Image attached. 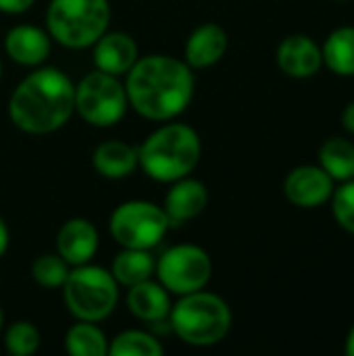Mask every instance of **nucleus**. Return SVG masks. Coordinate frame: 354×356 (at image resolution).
<instances>
[{
	"instance_id": "nucleus-17",
	"label": "nucleus",
	"mask_w": 354,
	"mask_h": 356,
	"mask_svg": "<svg viewBox=\"0 0 354 356\" xmlns=\"http://www.w3.org/2000/svg\"><path fill=\"white\" fill-rule=\"evenodd\" d=\"M227 44V31L219 23H202L188 35L184 60L192 69H209L225 56Z\"/></svg>"
},
{
	"instance_id": "nucleus-13",
	"label": "nucleus",
	"mask_w": 354,
	"mask_h": 356,
	"mask_svg": "<svg viewBox=\"0 0 354 356\" xmlns=\"http://www.w3.org/2000/svg\"><path fill=\"white\" fill-rule=\"evenodd\" d=\"M52 50V38L46 29L21 23L6 31L4 52L6 56L23 67H40L46 63Z\"/></svg>"
},
{
	"instance_id": "nucleus-15",
	"label": "nucleus",
	"mask_w": 354,
	"mask_h": 356,
	"mask_svg": "<svg viewBox=\"0 0 354 356\" xmlns=\"http://www.w3.org/2000/svg\"><path fill=\"white\" fill-rule=\"evenodd\" d=\"M125 305H127V311L136 319L144 323H152V325L167 323L171 307H173L171 292L161 282H154L152 277L127 288Z\"/></svg>"
},
{
	"instance_id": "nucleus-2",
	"label": "nucleus",
	"mask_w": 354,
	"mask_h": 356,
	"mask_svg": "<svg viewBox=\"0 0 354 356\" xmlns=\"http://www.w3.org/2000/svg\"><path fill=\"white\" fill-rule=\"evenodd\" d=\"M75 113V83L58 67H35L8 98L13 125L31 136L54 134Z\"/></svg>"
},
{
	"instance_id": "nucleus-9",
	"label": "nucleus",
	"mask_w": 354,
	"mask_h": 356,
	"mask_svg": "<svg viewBox=\"0 0 354 356\" xmlns=\"http://www.w3.org/2000/svg\"><path fill=\"white\" fill-rule=\"evenodd\" d=\"M154 273L171 294L184 296L207 288L213 275V261L202 246L175 244L156 259Z\"/></svg>"
},
{
	"instance_id": "nucleus-4",
	"label": "nucleus",
	"mask_w": 354,
	"mask_h": 356,
	"mask_svg": "<svg viewBox=\"0 0 354 356\" xmlns=\"http://www.w3.org/2000/svg\"><path fill=\"white\" fill-rule=\"evenodd\" d=\"M169 330L184 342L196 348H209L225 340L232 330L230 305L202 290L179 296L169 313Z\"/></svg>"
},
{
	"instance_id": "nucleus-29",
	"label": "nucleus",
	"mask_w": 354,
	"mask_h": 356,
	"mask_svg": "<svg viewBox=\"0 0 354 356\" xmlns=\"http://www.w3.org/2000/svg\"><path fill=\"white\" fill-rule=\"evenodd\" d=\"M342 125H344V129L348 134L354 136V100L344 108V113H342Z\"/></svg>"
},
{
	"instance_id": "nucleus-25",
	"label": "nucleus",
	"mask_w": 354,
	"mask_h": 356,
	"mask_svg": "<svg viewBox=\"0 0 354 356\" xmlns=\"http://www.w3.org/2000/svg\"><path fill=\"white\" fill-rule=\"evenodd\" d=\"M4 346L13 356H29L40 348V330L31 321H15L4 330Z\"/></svg>"
},
{
	"instance_id": "nucleus-14",
	"label": "nucleus",
	"mask_w": 354,
	"mask_h": 356,
	"mask_svg": "<svg viewBox=\"0 0 354 356\" xmlns=\"http://www.w3.org/2000/svg\"><path fill=\"white\" fill-rule=\"evenodd\" d=\"M94 65L98 71L111 73V75H125L134 63L140 58L138 42L125 33V31H104L94 44Z\"/></svg>"
},
{
	"instance_id": "nucleus-16",
	"label": "nucleus",
	"mask_w": 354,
	"mask_h": 356,
	"mask_svg": "<svg viewBox=\"0 0 354 356\" xmlns=\"http://www.w3.org/2000/svg\"><path fill=\"white\" fill-rule=\"evenodd\" d=\"M209 204V190L200 179H194L190 175L171 181V188L165 196L163 209L173 223H186L202 215V211Z\"/></svg>"
},
{
	"instance_id": "nucleus-28",
	"label": "nucleus",
	"mask_w": 354,
	"mask_h": 356,
	"mask_svg": "<svg viewBox=\"0 0 354 356\" xmlns=\"http://www.w3.org/2000/svg\"><path fill=\"white\" fill-rule=\"evenodd\" d=\"M8 242H10L8 225H6L4 217L0 215V259H2V257H4V252L8 250Z\"/></svg>"
},
{
	"instance_id": "nucleus-19",
	"label": "nucleus",
	"mask_w": 354,
	"mask_h": 356,
	"mask_svg": "<svg viewBox=\"0 0 354 356\" xmlns=\"http://www.w3.org/2000/svg\"><path fill=\"white\" fill-rule=\"evenodd\" d=\"M156 259L150 254V250L142 248H123L111 265V273L117 280L119 286L131 288L140 282H146L154 273Z\"/></svg>"
},
{
	"instance_id": "nucleus-7",
	"label": "nucleus",
	"mask_w": 354,
	"mask_h": 356,
	"mask_svg": "<svg viewBox=\"0 0 354 356\" xmlns=\"http://www.w3.org/2000/svg\"><path fill=\"white\" fill-rule=\"evenodd\" d=\"M129 108L121 77L94 69L75 83V113L92 127L117 125Z\"/></svg>"
},
{
	"instance_id": "nucleus-12",
	"label": "nucleus",
	"mask_w": 354,
	"mask_h": 356,
	"mask_svg": "<svg viewBox=\"0 0 354 356\" xmlns=\"http://www.w3.org/2000/svg\"><path fill=\"white\" fill-rule=\"evenodd\" d=\"M100 246V236L90 219L73 217L67 219L56 234V252L71 265L92 263Z\"/></svg>"
},
{
	"instance_id": "nucleus-31",
	"label": "nucleus",
	"mask_w": 354,
	"mask_h": 356,
	"mask_svg": "<svg viewBox=\"0 0 354 356\" xmlns=\"http://www.w3.org/2000/svg\"><path fill=\"white\" fill-rule=\"evenodd\" d=\"M2 323H4V315H2V309H0V332H2Z\"/></svg>"
},
{
	"instance_id": "nucleus-10",
	"label": "nucleus",
	"mask_w": 354,
	"mask_h": 356,
	"mask_svg": "<svg viewBox=\"0 0 354 356\" xmlns=\"http://www.w3.org/2000/svg\"><path fill=\"white\" fill-rule=\"evenodd\" d=\"M334 190L336 181L321 165H300L284 179V194L298 209H317L325 204Z\"/></svg>"
},
{
	"instance_id": "nucleus-22",
	"label": "nucleus",
	"mask_w": 354,
	"mask_h": 356,
	"mask_svg": "<svg viewBox=\"0 0 354 356\" xmlns=\"http://www.w3.org/2000/svg\"><path fill=\"white\" fill-rule=\"evenodd\" d=\"M319 165L334 181L354 179V144L340 136L325 140L319 150Z\"/></svg>"
},
{
	"instance_id": "nucleus-21",
	"label": "nucleus",
	"mask_w": 354,
	"mask_h": 356,
	"mask_svg": "<svg viewBox=\"0 0 354 356\" xmlns=\"http://www.w3.org/2000/svg\"><path fill=\"white\" fill-rule=\"evenodd\" d=\"M65 350L73 356H106L108 338L94 321H77L65 334Z\"/></svg>"
},
{
	"instance_id": "nucleus-18",
	"label": "nucleus",
	"mask_w": 354,
	"mask_h": 356,
	"mask_svg": "<svg viewBox=\"0 0 354 356\" xmlns=\"http://www.w3.org/2000/svg\"><path fill=\"white\" fill-rule=\"evenodd\" d=\"M92 165L106 179H125L138 169V148L123 140H106L96 146Z\"/></svg>"
},
{
	"instance_id": "nucleus-1",
	"label": "nucleus",
	"mask_w": 354,
	"mask_h": 356,
	"mask_svg": "<svg viewBox=\"0 0 354 356\" xmlns=\"http://www.w3.org/2000/svg\"><path fill=\"white\" fill-rule=\"evenodd\" d=\"M129 106L144 119L171 121L179 117L194 98V69L169 54L140 56L125 73Z\"/></svg>"
},
{
	"instance_id": "nucleus-23",
	"label": "nucleus",
	"mask_w": 354,
	"mask_h": 356,
	"mask_svg": "<svg viewBox=\"0 0 354 356\" xmlns=\"http://www.w3.org/2000/svg\"><path fill=\"white\" fill-rule=\"evenodd\" d=\"M163 353L161 340L144 330H125L108 340V356H161Z\"/></svg>"
},
{
	"instance_id": "nucleus-30",
	"label": "nucleus",
	"mask_w": 354,
	"mask_h": 356,
	"mask_svg": "<svg viewBox=\"0 0 354 356\" xmlns=\"http://www.w3.org/2000/svg\"><path fill=\"white\" fill-rule=\"evenodd\" d=\"M346 355L354 356V325L351 327L348 336H346Z\"/></svg>"
},
{
	"instance_id": "nucleus-8",
	"label": "nucleus",
	"mask_w": 354,
	"mask_h": 356,
	"mask_svg": "<svg viewBox=\"0 0 354 356\" xmlns=\"http://www.w3.org/2000/svg\"><path fill=\"white\" fill-rule=\"evenodd\" d=\"M169 227L165 209L148 200L121 202L108 219V232L121 248L152 250L165 240Z\"/></svg>"
},
{
	"instance_id": "nucleus-3",
	"label": "nucleus",
	"mask_w": 354,
	"mask_h": 356,
	"mask_svg": "<svg viewBox=\"0 0 354 356\" xmlns=\"http://www.w3.org/2000/svg\"><path fill=\"white\" fill-rule=\"evenodd\" d=\"M202 159V140L186 123H165L138 146V167L154 181L171 184L190 175Z\"/></svg>"
},
{
	"instance_id": "nucleus-26",
	"label": "nucleus",
	"mask_w": 354,
	"mask_h": 356,
	"mask_svg": "<svg viewBox=\"0 0 354 356\" xmlns=\"http://www.w3.org/2000/svg\"><path fill=\"white\" fill-rule=\"evenodd\" d=\"M332 213L336 223L354 236V179L342 181L340 188L332 194Z\"/></svg>"
},
{
	"instance_id": "nucleus-33",
	"label": "nucleus",
	"mask_w": 354,
	"mask_h": 356,
	"mask_svg": "<svg viewBox=\"0 0 354 356\" xmlns=\"http://www.w3.org/2000/svg\"><path fill=\"white\" fill-rule=\"evenodd\" d=\"M338 2H346V0H338Z\"/></svg>"
},
{
	"instance_id": "nucleus-20",
	"label": "nucleus",
	"mask_w": 354,
	"mask_h": 356,
	"mask_svg": "<svg viewBox=\"0 0 354 356\" xmlns=\"http://www.w3.org/2000/svg\"><path fill=\"white\" fill-rule=\"evenodd\" d=\"M323 65L340 75V77H354V27L344 25L334 29L325 44L321 46Z\"/></svg>"
},
{
	"instance_id": "nucleus-27",
	"label": "nucleus",
	"mask_w": 354,
	"mask_h": 356,
	"mask_svg": "<svg viewBox=\"0 0 354 356\" xmlns=\"http://www.w3.org/2000/svg\"><path fill=\"white\" fill-rule=\"evenodd\" d=\"M35 0H0V13L6 15H21L33 6Z\"/></svg>"
},
{
	"instance_id": "nucleus-5",
	"label": "nucleus",
	"mask_w": 354,
	"mask_h": 356,
	"mask_svg": "<svg viewBox=\"0 0 354 356\" xmlns=\"http://www.w3.org/2000/svg\"><path fill=\"white\" fill-rule=\"evenodd\" d=\"M111 23L108 0H50L46 8V31L71 50L90 48Z\"/></svg>"
},
{
	"instance_id": "nucleus-24",
	"label": "nucleus",
	"mask_w": 354,
	"mask_h": 356,
	"mask_svg": "<svg viewBox=\"0 0 354 356\" xmlns=\"http://www.w3.org/2000/svg\"><path fill=\"white\" fill-rule=\"evenodd\" d=\"M71 265L58 252H44L31 265V277L38 286L46 290H61Z\"/></svg>"
},
{
	"instance_id": "nucleus-32",
	"label": "nucleus",
	"mask_w": 354,
	"mask_h": 356,
	"mask_svg": "<svg viewBox=\"0 0 354 356\" xmlns=\"http://www.w3.org/2000/svg\"><path fill=\"white\" fill-rule=\"evenodd\" d=\"M0 79H2V60H0Z\"/></svg>"
},
{
	"instance_id": "nucleus-11",
	"label": "nucleus",
	"mask_w": 354,
	"mask_h": 356,
	"mask_svg": "<svg viewBox=\"0 0 354 356\" xmlns=\"http://www.w3.org/2000/svg\"><path fill=\"white\" fill-rule=\"evenodd\" d=\"M275 60L277 67L292 79H309L323 67L321 46L305 33L286 35L277 46Z\"/></svg>"
},
{
	"instance_id": "nucleus-6",
	"label": "nucleus",
	"mask_w": 354,
	"mask_h": 356,
	"mask_svg": "<svg viewBox=\"0 0 354 356\" xmlns=\"http://www.w3.org/2000/svg\"><path fill=\"white\" fill-rule=\"evenodd\" d=\"M67 311L77 321H102L119 302V284L111 269L86 263L69 269L61 288Z\"/></svg>"
}]
</instances>
